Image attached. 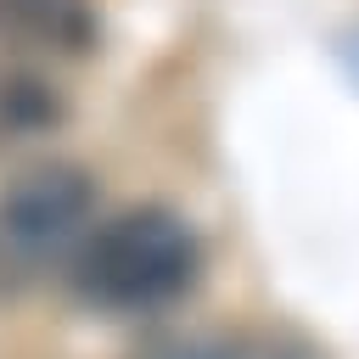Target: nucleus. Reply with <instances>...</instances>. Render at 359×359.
<instances>
[{"mask_svg": "<svg viewBox=\"0 0 359 359\" xmlns=\"http://www.w3.org/2000/svg\"><path fill=\"white\" fill-rule=\"evenodd\" d=\"M95 39L90 0H0V50L11 56H84Z\"/></svg>", "mask_w": 359, "mask_h": 359, "instance_id": "obj_3", "label": "nucleus"}, {"mask_svg": "<svg viewBox=\"0 0 359 359\" xmlns=\"http://www.w3.org/2000/svg\"><path fill=\"white\" fill-rule=\"evenodd\" d=\"M67 118L62 90L34 67H0V151L50 135Z\"/></svg>", "mask_w": 359, "mask_h": 359, "instance_id": "obj_4", "label": "nucleus"}, {"mask_svg": "<svg viewBox=\"0 0 359 359\" xmlns=\"http://www.w3.org/2000/svg\"><path fill=\"white\" fill-rule=\"evenodd\" d=\"M129 359H258V337H230V331H163L140 342Z\"/></svg>", "mask_w": 359, "mask_h": 359, "instance_id": "obj_5", "label": "nucleus"}, {"mask_svg": "<svg viewBox=\"0 0 359 359\" xmlns=\"http://www.w3.org/2000/svg\"><path fill=\"white\" fill-rule=\"evenodd\" d=\"M95 213V180L79 163L22 168L0 191V297L34 292L67 252H79Z\"/></svg>", "mask_w": 359, "mask_h": 359, "instance_id": "obj_2", "label": "nucleus"}, {"mask_svg": "<svg viewBox=\"0 0 359 359\" xmlns=\"http://www.w3.org/2000/svg\"><path fill=\"white\" fill-rule=\"evenodd\" d=\"M196 269H202V241L163 202L112 213L73 252L79 297L112 314H140V309H163L185 297L196 286Z\"/></svg>", "mask_w": 359, "mask_h": 359, "instance_id": "obj_1", "label": "nucleus"}]
</instances>
